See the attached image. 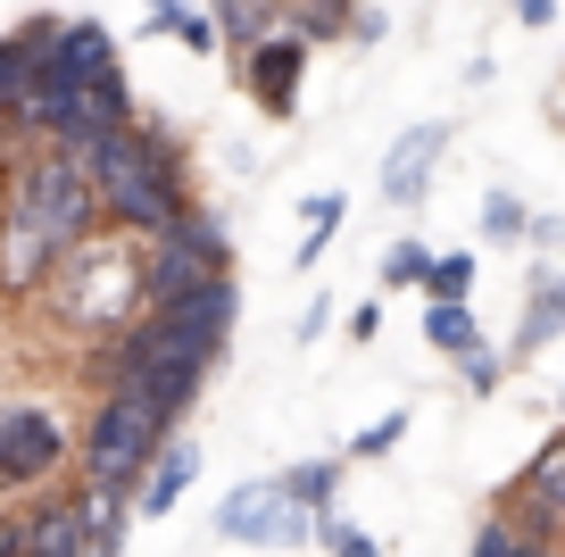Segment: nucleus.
<instances>
[{"label":"nucleus","mask_w":565,"mask_h":557,"mask_svg":"<svg viewBox=\"0 0 565 557\" xmlns=\"http://www.w3.org/2000/svg\"><path fill=\"white\" fill-rule=\"evenodd\" d=\"M466 557H565V549H557V540H541V533H524V524H508V516H491Z\"/></svg>","instance_id":"21"},{"label":"nucleus","mask_w":565,"mask_h":557,"mask_svg":"<svg viewBox=\"0 0 565 557\" xmlns=\"http://www.w3.org/2000/svg\"><path fill=\"white\" fill-rule=\"evenodd\" d=\"M209 275H233V266L209 259V250H192L183 233H141V308L183 299L192 283H209Z\"/></svg>","instance_id":"10"},{"label":"nucleus","mask_w":565,"mask_h":557,"mask_svg":"<svg viewBox=\"0 0 565 557\" xmlns=\"http://www.w3.org/2000/svg\"><path fill=\"white\" fill-rule=\"evenodd\" d=\"M216 533L242 549H300V540H317V516L282 483H242L233 500H216Z\"/></svg>","instance_id":"6"},{"label":"nucleus","mask_w":565,"mask_h":557,"mask_svg":"<svg viewBox=\"0 0 565 557\" xmlns=\"http://www.w3.org/2000/svg\"><path fill=\"white\" fill-rule=\"evenodd\" d=\"M141 9H150V25H141V34H167V18H175L183 0H141Z\"/></svg>","instance_id":"32"},{"label":"nucleus","mask_w":565,"mask_h":557,"mask_svg":"<svg viewBox=\"0 0 565 557\" xmlns=\"http://www.w3.org/2000/svg\"><path fill=\"white\" fill-rule=\"evenodd\" d=\"M51 59L75 75L84 92H125V59H117V34L100 18H58L51 34Z\"/></svg>","instance_id":"11"},{"label":"nucleus","mask_w":565,"mask_h":557,"mask_svg":"<svg viewBox=\"0 0 565 557\" xmlns=\"http://www.w3.org/2000/svg\"><path fill=\"white\" fill-rule=\"evenodd\" d=\"M424 341L441 349V358H458L466 341H482V325H475V299H433V308H424Z\"/></svg>","instance_id":"19"},{"label":"nucleus","mask_w":565,"mask_h":557,"mask_svg":"<svg viewBox=\"0 0 565 557\" xmlns=\"http://www.w3.org/2000/svg\"><path fill=\"white\" fill-rule=\"evenodd\" d=\"M9 540H18V516H0V549H9Z\"/></svg>","instance_id":"34"},{"label":"nucleus","mask_w":565,"mask_h":557,"mask_svg":"<svg viewBox=\"0 0 565 557\" xmlns=\"http://www.w3.org/2000/svg\"><path fill=\"white\" fill-rule=\"evenodd\" d=\"M300 217H308V233H300V266H317L324 250H333V233H341V217H350V200H341V192H308V200H300Z\"/></svg>","instance_id":"20"},{"label":"nucleus","mask_w":565,"mask_h":557,"mask_svg":"<svg viewBox=\"0 0 565 557\" xmlns=\"http://www.w3.org/2000/svg\"><path fill=\"white\" fill-rule=\"evenodd\" d=\"M42 292H51V316L67 333L108 341L125 316H141V242L134 233H92V242H75L67 259L51 266Z\"/></svg>","instance_id":"2"},{"label":"nucleus","mask_w":565,"mask_h":557,"mask_svg":"<svg viewBox=\"0 0 565 557\" xmlns=\"http://www.w3.org/2000/svg\"><path fill=\"white\" fill-rule=\"evenodd\" d=\"M524 225H532V209L515 192H491L482 200V233H491V242H524Z\"/></svg>","instance_id":"27"},{"label":"nucleus","mask_w":565,"mask_h":557,"mask_svg":"<svg viewBox=\"0 0 565 557\" xmlns=\"http://www.w3.org/2000/svg\"><path fill=\"white\" fill-rule=\"evenodd\" d=\"M84 533H92L84 491H75V500H42L34 516H18V540H25L34 557H84Z\"/></svg>","instance_id":"15"},{"label":"nucleus","mask_w":565,"mask_h":557,"mask_svg":"<svg viewBox=\"0 0 565 557\" xmlns=\"http://www.w3.org/2000/svg\"><path fill=\"white\" fill-rule=\"evenodd\" d=\"M424 266H433V250L407 233V242H391L383 250V292H399V283H424Z\"/></svg>","instance_id":"28"},{"label":"nucleus","mask_w":565,"mask_h":557,"mask_svg":"<svg viewBox=\"0 0 565 557\" xmlns=\"http://www.w3.org/2000/svg\"><path fill=\"white\" fill-rule=\"evenodd\" d=\"M458 383L475 391V400H491V391L508 383V358H499L491 341H466V349H458Z\"/></svg>","instance_id":"22"},{"label":"nucleus","mask_w":565,"mask_h":557,"mask_svg":"<svg viewBox=\"0 0 565 557\" xmlns=\"http://www.w3.org/2000/svg\"><path fill=\"white\" fill-rule=\"evenodd\" d=\"M466 292H475V259H466V250L424 266V299H466Z\"/></svg>","instance_id":"26"},{"label":"nucleus","mask_w":565,"mask_h":557,"mask_svg":"<svg viewBox=\"0 0 565 557\" xmlns=\"http://www.w3.org/2000/svg\"><path fill=\"white\" fill-rule=\"evenodd\" d=\"M275 483L291 491L308 516H324V507H333V491H341V458H300V466H282Z\"/></svg>","instance_id":"18"},{"label":"nucleus","mask_w":565,"mask_h":557,"mask_svg":"<svg viewBox=\"0 0 565 557\" xmlns=\"http://www.w3.org/2000/svg\"><path fill=\"white\" fill-rule=\"evenodd\" d=\"M324 325H333V308H324V299H308V308H300V341H317Z\"/></svg>","instance_id":"30"},{"label":"nucleus","mask_w":565,"mask_h":557,"mask_svg":"<svg viewBox=\"0 0 565 557\" xmlns=\"http://www.w3.org/2000/svg\"><path fill=\"white\" fill-rule=\"evenodd\" d=\"M449 150V125H407L399 141H391L383 158V200L391 209H416L424 192H433V158Z\"/></svg>","instance_id":"13"},{"label":"nucleus","mask_w":565,"mask_h":557,"mask_svg":"<svg viewBox=\"0 0 565 557\" xmlns=\"http://www.w3.org/2000/svg\"><path fill=\"white\" fill-rule=\"evenodd\" d=\"M192 474H200V441H175L167 433V450L141 466V483H134V516L141 524H159V516H175V500L192 491Z\"/></svg>","instance_id":"14"},{"label":"nucleus","mask_w":565,"mask_h":557,"mask_svg":"<svg viewBox=\"0 0 565 557\" xmlns=\"http://www.w3.org/2000/svg\"><path fill=\"white\" fill-rule=\"evenodd\" d=\"M0 200H9V183H0Z\"/></svg>","instance_id":"35"},{"label":"nucleus","mask_w":565,"mask_h":557,"mask_svg":"<svg viewBox=\"0 0 565 557\" xmlns=\"http://www.w3.org/2000/svg\"><path fill=\"white\" fill-rule=\"evenodd\" d=\"M200 9H209L216 18V34H225V51H249V42L258 34H275V0H200Z\"/></svg>","instance_id":"17"},{"label":"nucleus","mask_w":565,"mask_h":557,"mask_svg":"<svg viewBox=\"0 0 565 557\" xmlns=\"http://www.w3.org/2000/svg\"><path fill=\"white\" fill-rule=\"evenodd\" d=\"M9 200H25L58 250H75V242H92V233H108V225H100V183H92V175L75 167L67 150H51V141H34V150L9 167Z\"/></svg>","instance_id":"4"},{"label":"nucleus","mask_w":565,"mask_h":557,"mask_svg":"<svg viewBox=\"0 0 565 557\" xmlns=\"http://www.w3.org/2000/svg\"><path fill=\"white\" fill-rule=\"evenodd\" d=\"M67 259V250L42 233V217L25 209V200H0V299H25L51 283V266Z\"/></svg>","instance_id":"9"},{"label":"nucleus","mask_w":565,"mask_h":557,"mask_svg":"<svg viewBox=\"0 0 565 557\" xmlns=\"http://www.w3.org/2000/svg\"><path fill=\"white\" fill-rule=\"evenodd\" d=\"M565 333V275H541L524 292V316H515V341H508V366H532L548 341Z\"/></svg>","instance_id":"16"},{"label":"nucleus","mask_w":565,"mask_h":557,"mask_svg":"<svg viewBox=\"0 0 565 557\" xmlns=\"http://www.w3.org/2000/svg\"><path fill=\"white\" fill-rule=\"evenodd\" d=\"M100 183V225L108 233H167L183 209H192V175H183V141L167 134L159 117H134L125 141L92 167Z\"/></svg>","instance_id":"1"},{"label":"nucleus","mask_w":565,"mask_h":557,"mask_svg":"<svg viewBox=\"0 0 565 557\" xmlns=\"http://www.w3.org/2000/svg\"><path fill=\"white\" fill-rule=\"evenodd\" d=\"M167 34H175V42H183L192 59H216V51H225V34H216V18L200 9V0H183L175 18H167Z\"/></svg>","instance_id":"23"},{"label":"nucleus","mask_w":565,"mask_h":557,"mask_svg":"<svg viewBox=\"0 0 565 557\" xmlns=\"http://www.w3.org/2000/svg\"><path fill=\"white\" fill-rule=\"evenodd\" d=\"M317 540H324V557H383V549H374V533H358L341 507H324V516H317Z\"/></svg>","instance_id":"25"},{"label":"nucleus","mask_w":565,"mask_h":557,"mask_svg":"<svg viewBox=\"0 0 565 557\" xmlns=\"http://www.w3.org/2000/svg\"><path fill=\"white\" fill-rule=\"evenodd\" d=\"M233 75H242V92L266 108L275 125L300 117V75H308V42L291 34V25H275V34H258L249 51H233Z\"/></svg>","instance_id":"7"},{"label":"nucleus","mask_w":565,"mask_h":557,"mask_svg":"<svg viewBox=\"0 0 565 557\" xmlns=\"http://www.w3.org/2000/svg\"><path fill=\"white\" fill-rule=\"evenodd\" d=\"M67 450H75V433L51 408H34V400L0 408V500H9V491H42L67 466Z\"/></svg>","instance_id":"5"},{"label":"nucleus","mask_w":565,"mask_h":557,"mask_svg":"<svg viewBox=\"0 0 565 557\" xmlns=\"http://www.w3.org/2000/svg\"><path fill=\"white\" fill-rule=\"evenodd\" d=\"M9 150H18V134H9V125H0V183H9V167H18V158H9Z\"/></svg>","instance_id":"33"},{"label":"nucleus","mask_w":565,"mask_h":557,"mask_svg":"<svg viewBox=\"0 0 565 557\" xmlns=\"http://www.w3.org/2000/svg\"><path fill=\"white\" fill-rule=\"evenodd\" d=\"M275 9H291V0H275Z\"/></svg>","instance_id":"36"},{"label":"nucleus","mask_w":565,"mask_h":557,"mask_svg":"<svg viewBox=\"0 0 565 557\" xmlns=\"http://www.w3.org/2000/svg\"><path fill=\"white\" fill-rule=\"evenodd\" d=\"M167 433H175V424H167L159 408L141 400L134 383H100V408H92V424L75 433V458H84V491H117V500H134L141 466L167 450Z\"/></svg>","instance_id":"3"},{"label":"nucleus","mask_w":565,"mask_h":557,"mask_svg":"<svg viewBox=\"0 0 565 557\" xmlns=\"http://www.w3.org/2000/svg\"><path fill=\"white\" fill-rule=\"evenodd\" d=\"M499 500H508V507H499L508 524H524V533H541V540H557V549H565V433H548Z\"/></svg>","instance_id":"8"},{"label":"nucleus","mask_w":565,"mask_h":557,"mask_svg":"<svg viewBox=\"0 0 565 557\" xmlns=\"http://www.w3.org/2000/svg\"><path fill=\"white\" fill-rule=\"evenodd\" d=\"M508 9H515L524 25H548V18H557V0H508Z\"/></svg>","instance_id":"31"},{"label":"nucleus","mask_w":565,"mask_h":557,"mask_svg":"<svg viewBox=\"0 0 565 557\" xmlns=\"http://www.w3.org/2000/svg\"><path fill=\"white\" fill-rule=\"evenodd\" d=\"M524 242H541V250H557V242H565V217H532V225H524Z\"/></svg>","instance_id":"29"},{"label":"nucleus","mask_w":565,"mask_h":557,"mask_svg":"<svg viewBox=\"0 0 565 557\" xmlns=\"http://www.w3.org/2000/svg\"><path fill=\"white\" fill-rule=\"evenodd\" d=\"M407 433V408H391V417H374L366 433H350V450H341V466H358V458H391Z\"/></svg>","instance_id":"24"},{"label":"nucleus","mask_w":565,"mask_h":557,"mask_svg":"<svg viewBox=\"0 0 565 557\" xmlns=\"http://www.w3.org/2000/svg\"><path fill=\"white\" fill-rule=\"evenodd\" d=\"M51 34H58V18H25L18 34H0V125H9V134H18L25 101H34V75H42V59H51Z\"/></svg>","instance_id":"12"}]
</instances>
